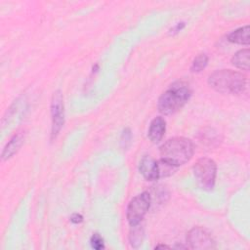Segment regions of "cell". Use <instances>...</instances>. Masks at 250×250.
I'll list each match as a JSON object with an SVG mask.
<instances>
[{"mask_svg":"<svg viewBox=\"0 0 250 250\" xmlns=\"http://www.w3.org/2000/svg\"><path fill=\"white\" fill-rule=\"evenodd\" d=\"M24 142V134L22 132L15 134L5 146L2 151V160H7L16 154Z\"/></svg>","mask_w":250,"mask_h":250,"instance_id":"obj_10","label":"cell"},{"mask_svg":"<svg viewBox=\"0 0 250 250\" xmlns=\"http://www.w3.org/2000/svg\"><path fill=\"white\" fill-rule=\"evenodd\" d=\"M161 248H170V246L165 245V244H158L154 247V249H161Z\"/></svg>","mask_w":250,"mask_h":250,"instance_id":"obj_19","label":"cell"},{"mask_svg":"<svg viewBox=\"0 0 250 250\" xmlns=\"http://www.w3.org/2000/svg\"><path fill=\"white\" fill-rule=\"evenodd\" d=\"M90 243L92 248L96 250H101L104 248V242L103 237L99 233H94L90 238Z\"/></svg>","mask_w":250,"mask_h":250,"instance_id":"obj_15","label":"cell"},{"mask_svg":"<svg viewBox=\"0 0 250 250\" xmlns=\"http://www.w3.org/2000/svg\"><path fill=\"white\" fill-rule=\"evenodd\" d=\"M228 40L231 43L239 45H249L250 44V28L249 25H244L239 27L228 34Z\"/></svg>","mask_w":250,"mask_h":250,"instance_id":"obj_11","label":"cell"},{"mask_svg":"<svg viewBox=\"0 0 250 250\" xmlns=\"http://www.w3.org/2000/svg\"><path fill=\"white\" fill-rule=\"evenodd\" d=\"M131 138H132L131 130L129 128L124 129L121 136V144L124 146V147H127V144H130Z\"/></svg>","mask_w":250,"mask_h":250,"instance_id":"obj_16","label":"cell"},{"mask_svg":"<svg viewBox=\"0 0 250 250\" xmlns=\"http://www.w3.org/2000/svg\"><path fill=\"white\" fill-rule=\"evenodd\" d=\"M192 172L198 186L205 190H211L214 188L217 174V165L214 160L202 157L192 166Z\"/></svg>","mask_w":250,"mask_h":250,"instance_id":"obj_4","label":"cell"},{"mask_svg":"<svg viewBox=\"0 0 250 250\" xmlns=\"http://www.w3.org/2000/svg\"><path fill=\"white\" fill-rule=\"evenodd\" d=\"M249 56H250V51L248 48L239 50L231 58L232 65H234L235 67H237L241 70L248 71L249 70Z\"/></svg>","mask_w":250,"mask_h":250,"instance_id":"obj_12","label":"cell"},{"mask_svg":"<svg viewBox=\"0 0 250 250\" xmlns=\"http://www.w3.org/2000/svg\"><path fill=\"white\" fill-rule=\"evenodd\" d=\"M151 202V196L147 191L136 195L128 204L126 218L130 226L140 224L147 213Z\"/></svg>","mask_w":250,"mask_h":250,"instance_id":"obj_5","label":"cell"},{"mask_svg":"<svg viewBox=\"0 0 250 250\" xmlns=\"http://www.w3.org/2000/svg\"><path fill=\"white\" fill-rule=\"evenodd\" d=\"M144 239V229L140 227V224L131 226V229L129 232V241L132 247L138 248Z\"/></svg>","mask_w":250,"mask_h":250,"instance_id":"obj_13","label":"cell"},{"mask_svg":"<svg viewBox=\"0 0 250 250\" xmlns=\"http://www.w3.org/2000/svg\"><path fill=\"white\" fill-rule=\"evenodd\" d=\"M140 173L147 181H154L160 179L159 176V162L149 155H145L140 161Z\"/></svg>","mask_w":250,"mask_h":250,"instance_id":"obj_8","label":"cell"},{"mask_svg":"<svg viewBox=\"0 0 250 250\" xmlns=\"http://www.w3.org/2000/svg\"><path fill=\"white\" fill-rule=\"evenodd\" d=\"M187 242L191 249L209 250L216 248V242L210 232L201 227H194L188 232Z\"/></svg>","mask_w":250,"mask_h":250,"instance_id":"obj_7","label":"cell"},{"mask_svg":"<svg viewBox=\"0 0 250 250\" xmlns=\"http://www.w3.org/2000/svg\"><path fill=\"white\" fill-rule=\"evenodd\" d=\"M51 116H52V127H51V141L55 140L64 123V105L62 94L60 90L54 92L51 99Z\"/></svg>","mask_w":250,"mask_h":250,"instance_id":"obj_6","label":"cell"},{"mask_svg":"<svg viewBox=\"0 0 250 250\" xmlns=\"http://www.w3.org/2000/svg\"><path fill=\"white\" fill-rule=\"evenodd\" d=\"M194 152L193 143L184 137H174L160 146L161 159L179 167L188 162Z\"/></svg>","mask_w":250,"mask_h":250,"instance_id":"obj_3","label":"cell"},{"mask_svg":"<svg viewBox=\"0 0 250 250\" xmlns=\"http://www.w3.org/2000/svg\"><path fill=\"white\" fill-rule=\"evenodd\" d=\"M191 96V90L187 82L176 81L158 99L157 107L163 115H171L180 110Z\"/></svg>","mask_w":250,"mask_h":250,"instance_id":"obj_2","label":"cell"},{"mask_svg":"<svg viewBox=\"0 0 250 250\" xmlns=\"http://www.w3.org/2000/svg\"><path fill=\"white\" fill-rule=\"evenodd\" d=\"M70 221H71L73 224H80V223L83 221V217H82V215H80V214H78V213H74V214L71 215Z\"/></svg>","mask_w":250,"mask_h":250,"instance_id":"obj_17","label":"cell"},{"mask_svg":"<svg viewBox=\"0 0 250 250\" xmlns=\"http://www.w3.org/2000/svg\"><path fill=\"white\" fill-rule=\"evenodd\" d=\"M184 26H185V22H178V23L176 24V26H175L173 29H171V32H172V33L179 32Z\"/></svg>","mask_w":250,"mask_h":250,"instance_id":"obj_18","label":"cell"},{"mask_svg":"<svg viewBox=\"0 0 250 250\" xmlns=\"http://www.w3.org/2000/svg\"><path fill=\"white\" fill-rule=\"evenodd\" d=\"M208 63V57L206 54H199L196 56L190 65V71L191 72H200L203 70Z\"/></svg>","mask_w":250,"mask_h":250,"instance_id":"obj_14","label":"cell"},{"mask_svg":"<svg viewBox=\"0 0 250 250\" xmlns=\"http://www.w3.org/2000/svg\"><path fill=\"white\" fill-rule=\"evenodd\" d=\"M209 86L221 94L238 95L247 87L246 76L232 69H218L208 77Z\"/></svg>","mask_w":250,"mask_h":250,"instance_id":"obj_1","label":"cell"},{"mask_svg":"<svg viewBox=\"0 0 250 250\" xmlns=\"http://www.w3.org/2000/svg\"><path fill=\"white\" fill-rule=\"evenodd\" d=\"M166 130V121L164 120L163 117L161 116H157L155 117L149 125L148 128V139L153 143V144H157L159 143L165 133Z\"/></svg>","mask_w":250,"mask_h":250,"instance_id":"obj_9","label":"cell"}]
</instances>
